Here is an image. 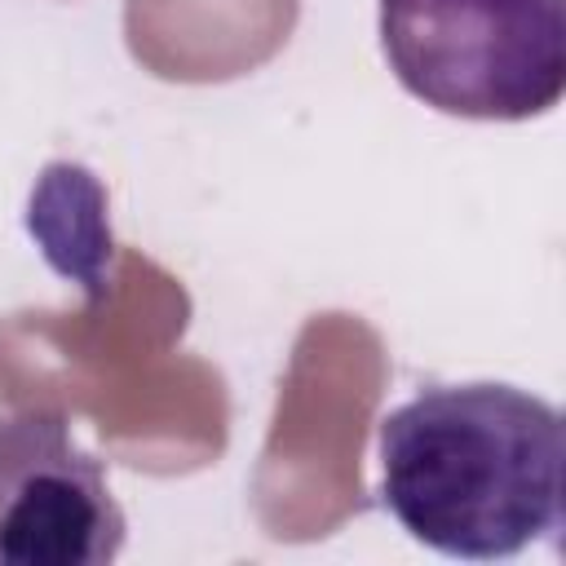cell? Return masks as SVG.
Returning <instances> with one entry per match:
<instances>
[{
    "mask_svg": "<svg viewBox=\"0 0 566 566\" xmlns=\"http://www.w3.org/2000/svg\"><path fill=\"white\" fill-rule=\"evenodd\" d=\"M376 447L385 509L447 557H513L562 526V416L517 385H429Z\"/></svg>",
    "mask_w": 566,
    "mask_h": 566,
    "instance_id": "cell-1",
    "label": "cell"
},
{
    "mask_svg": "<svg viewBox=\"0 0 566 566\" xmlns=\"http://www.w3.org/2000/svg\"><path fill=\"white\" fill-rule=\"evenodd\" d=\"M394 80L460 119H531L566 88V0H380Z\"/></svg>",
    "mask_w": 566,
    "mask_h": 566,
    "instance_id": "cell-2",
    "label": "cell"
},
{
    "mask_svg": "<svg viewBox=\"0 0 566 566\" xmlns=\"http://www.w3.org/2000/svg\"><path fill=\"white\" fill-rule=\"evenodd\" d=\"M124 509L62 411L0 416V566H106Z\"/></svg>",
    "mask_w": 566,
    "mask_h": 566,
    "instance_id": "cell-3",
    "label": "cell"
}]
</instances>
